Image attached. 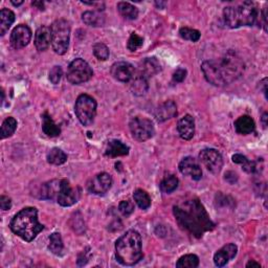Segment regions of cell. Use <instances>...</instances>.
I'll return each mask as SVG.
<instances>
[{"mask_svg":"<svg viewBox=\"0 0 268 268\" xmlns=\"http://www.w3.org/2000/svg\"><path fill=\"white\" fill-rule=\"evenodd\" d=\"M11 3L13 4V5H15V6H19V5H21L22 3H23V1H22V0H20V1H14V0H12V1H11Z\"/></svg>","mask_w":268,"mask_h":268,"instance_id":"48","label":"cell"},{"mask_svg":"<svg viewBox=\"0 0 268 268\" xmlns=\"http://www.w3.org/2000/svg\"><path fill=\"white\" fill-rule=\"evenodd\" d=\"M144 44V39L143 37L138 36L135 33H132L130 38H129L128 43H127V47L130 52H136L138 48H141Z\"/></svg>","mask_w":268,"mask_h":268,"instance_id":"37","label":"cell"},{"mask_svg":"<svg viewBox=\"0 0 268 268\" xmlns=\"http://www.w3.org/2000/svg\"><path fill=\"white\" fill-rule=\"evenodd\" d=\"M129 147L122 143L121 141L117 140H112L110 142H108L106 150H105V155L108 157H118V156H126L129 154Z\"/></svg>","mask_w":268,"mask_h":268,"instance_id":"21","label":"cell"},{"mask_svg":"<svg viewBox=\"0 0 268 268\" xmlns=\"http://www.w3.org/2000/svg\"><path fill=\"white\" fill-rule=\"evenodd\" d=\"M233 162L235 164L241 165L243 170L248 173V174H255L259 172V169L255 162H251L250 160H247V157L242 155V154H235L233 156Z\"/></svg>","mask_w":268,"mask_h":268,"instance_id":"27","label":"cell"},{"mask_svg":"<svg viewBox=\"0 0 268 268\" xmlns=\"http://www.w3.org/2000/svg\"><path fill=\"white\" fill-rule=\"evenodd\" d=\"M32 39V31L27 25L25 24H19L17 25L11 34L9 38V42L15 49H21L28 45Z\"/></svg>","mask_w":268,"mask_h":268,"instance_id":"13","label":"cell"},{"mask_svg":"<svg viewBox=\"0 0 268 268\" xmlns=\"http://www.w3.org/2000/svg\"><path fill=\"white\" fill-rule=\"evenodd\" d=\"M237 253H238L237 245L233 243L224 245L214 256L215 265L218 267L225 266L228 262H230L232 259H234V258L237 256Z\"/></svg>","mask_w":268,"mask_h":268,"instance_id":"16","label":"cell"},{"mask_svg":"<svg viewBox=\"0 0 268 268\" xmlns=\"http://www.w3.org/2000/svg\"><path fill=\"white\" fill-rule=\"evenodd\" d=\"M63 241L60 233H54L49 237L48 248L55 255H61L63 252Z\"/></svg>","mask_w":268,"mask_h":268,"instance_id":"32","label":"cell"},{"mask_svg":"<svg viewBox=\"0 0 268 268\" xmlns=\"http://www.w3.org/2000/svg\"><path fill=\"white\" fill-rule=\"evenodd\" d=\"M223 18L231 28L252 26L258 18V9L254 2L244 1L237 6H226L223 9Z\"/></svg>","mask_w":268,"mask_h":268,"instance_id":"5","label":"cell"},{"mask_svg":"<svg viewBox=\"0 0 268 268\" xmlns=\"http://www.w3.org/2000/svg\"><path fill=\"white\" fill-rule=\"evenodd\" d=\"M52 43L51 27L42 25L37 29L35 34V46L39 52H44Z\"/></svg>","mask_w":268,"mask_h":268,"instance_id":"18","label":"cell"},{"mask_svg":"<svg viewBox=\"0 0 268 268\" xmlns=\"http://www.w3.org/2000/svg\"><path fill=\"white\" fill-rule=\"evenodd\" d=\"M186 78V71L183 68H178L177 71L173 74V81L175 83H181L185 80Z\"/></svg>","mask_w":268,"mask_h":268,"instance_id":"41","label":"cell"},{"mask_svg":"<svg viewBox=\"0 0 268 268\" xmlns=\"http://www.w3.org/2000/svg\"><path fill=\"white\" fill-rule=\"evenodd\" d=\"M111 76L115 79V80L127 83L130 82L135 76V69L134 66L128 62H116L111 66L110 69Z\"/></svg>","mask_w":268,"mask_h":268,"instance_id":"14","label":"cell"},{"mask_svg":"<svg viewBox=\"0 0 268 268\" xmlns=\"http://www.w3.org/2000/svg\"><path fill=\"white\" fill-rule=\"evenodd\" d=\"M93 54L100 61H106L109 58V48L104 43H96L93 46Z\"/></svg>","mask_w":268,"mask_h":268,"instance_id":"38","label":"cell"},{"mask_svg":"<svg viewBox=\"0 0 268 268\" xmlns=\"http://www.w3.org/2000/svg\"><path fill=\"white\" fill-rule=\"evenodd\" d=\"M117 11L121 14L122 17L128 20H134L138 17V9L134 5L129 2L121 1L117 3Z\"/></svg>","mask_w":268,"mask_h":268,"instance_id":"29","label":"cell"},{"mask_svg":"<svg viewBox=\"0 0 268 268\" xmlns=\"http://www.w3.org/2000/svg\"><path fill=\"white\" fill-rule=\"evenodd\" d=\"M199 265V258L196 255H185L176 263L178 268H195Z\"/></svg>","mask_w":268,"mask_h":268,"instance_id":"35","label":"cell"},{"mask_svg":"<svg viewBox=\"0 0 268 268\" xmlns=\"http://www.w3.org/2000/svg\"><path fill=\"white\" fill-rule=\"evenodd\" d=\"M112 185V177L108 173H100L87 182V191L94 195L106 194Z\"/></svg>","mask_w":268,"mask_h":268,"instance_id":"12","label":"cell"},{"mask_svg":"<svg viewBox=\"0 0 268 268\" xmlns=\"http://www.w3.org/2000/svg\"><path fill=\"white\" fill-rule=\"evenodd\" d=\"M116 260L124 266H133L143 258L142 237L136 231H128L115 243Z\"/></svg>","mask_w":268,"mask_h":268,"instance_id":"4","label":"cell"},{"mask_svg":"<svg viewBox=\"0 0 268 268\" xmlns=\"http://www.w3.org/2000/svg\"><path fill=\"white\" fill-rule=\"evenodd\" d=\"M11 231L26 242H32L39 233L44 230V225L38 220V211L35 207H24L18 212L9 223Z\"/></svg>","mask_w":268,"mask_h":268,"instance_id":"3","label":"cell"},{"mask_svg":"<svg viewBox=\"0 0 268 268\" xmlns=\"http://www.w3.org/2000/svg\"><path fill=\"white\" fill-rule=\"evenodd\" d=\"M46 160H47L48 164L55 165V166H60V165H63L64 163H66L67 155L64 151L61 150V149L53 148L47 153Z\"/></svg>","mask_w":268,"mask_h":268,"instance_id":"30","label":"cell"},{"mask_svg":"<svg viewBox=\"0 0 268 268\" xmlns=\"http://www.w3.org/2000/svg\"><path fill=\"white\" fill-rule=\"evenodd\" d=\"M268 115H267V113H264L263 114V116H262V123H263V126H264V128H266V126H267V117Z\"/></svg>","mask_w":268,"mask_h":268,"instance_id":"47","label":"cell"},{"mask_svg":"<svg viewBox=\"0 0 268 268\" xmlns=\"http://www.w3.org/2000/svg\"><path fill=\"white\" fill-rule=\"evenodd\" d=\"M199 161L213 174H219L223 167L222 155L215 149H203L199 153Z\"/></svg>","mask_w":268,"mask_h":268,"instance_id":"10","label":"cell"},{"mask_svg":"<svg viewBox=\"0 0 268 268\" xmlns=\"http://www.w3.org/2000/svg\"><path fill=\"white\" fill-rule=\"evenodd\" d=\"M42 130L43 132L49 136V137H56L59 136L61 133V129L59 127L54 121L52 116L49 115L47 112H44L42 115Z\"/></svg>","mask_w":268,"mask_h":268,"instance_id":"25","label":"cell"},{"mask_svg":"<svg viewBox=\"0 0 268 268\" xmlns=\"http://www.w3.org/2000/svg\"><path fill=\"white\" fill-rule=\"evenodd\" d=\"M161 71H162L161 63L156 58L145 59L140 66V75L146 79H149L157 75Z\"/></svg>","mask_w":268,"mask_h":268,"instance_id":"20","label":"cell"},{"mask_svg":"<svg viewBox=\"0 0 268 268\" xmlns=\"http://www.w3.org/2000/svg\"><path fill=\"white\" fill-rule=\"evenodd\" d=\"M63 76V71L61 66H55L51 69V72H49V81H51L53 84L57 85L59 84V82L61 81Z\"/></svg>","mask_w":268,"mask_h":268,"instance_id":"39","label":"cell"},{"mask_svg":"<svg viewBox=\"0 0 268 268\" xmlns=\"http://www.w3.org/2000/svg\"><path fill=\"white\" fill-rule=\"evenodd\" d=\"M166 2H155V5L158 6V7H161V8H164L166 6Z\"/></svg>","mask_w":268,"mask_h":268,"instance_id":"49","label":"cell"},{"mask_svg":"<svg viewBox=\"0 0 268 268\" xmlns=\"http://www.w3.org/2000/svg\"><path fill=\"white\" fill-rule=\"evenodd\" d=\"M224 176H225V177H224V178H225V180H226L228 183H231V184L237 182V180H238V175H237L235 172H233V171H228V172H226Z\"/></svg>","mask_w":268,"mask_h":268,"instance_id":"43","label":"cell"},{"mask_svg":"<svg viewBox=\"0 0 268 268\" xmlns=\"http://www.w3.org/2000/svg\"><path fill=\"white\" fill-rule=\"evenodd\" d=\"M61 188V180H52L42 184L40 190V198L42 199H54L57 198Z\"/></svg>","mask_w":268,"mask_h":268,"instance_id":"23","label":"cell"},{"mask_svg":"<svg viewBox=\"0 0 268 268\" xmlns=\"http://www.w3.org/2000/svg\"><path fill=\"white\" fill-rule=\"evenodd\" d=\"M118 210H120V212L122 213V215L124 216H129L131 215L134 211V204L132 201H129V200H123L120 205H118Z\"/></svg>","mask_w":268,"mask_h":268,"instance_id":"40","label":"cell"},{"mask_svg":"<svg viewBox=\"0 0 268 268\" xmlns=\"http://www.w3.org/2000/svg\"><path fill=\"white\" fill-rule=\"evenodd\" d=\"M161 190L166 193V194H170L174 192L177 186H178V178L174 175H169L165 177L163 181L160 184Z\"/></svg>","mask_w":268,"mask_h":268,"instance_id":"34","label":"cell"},{"mask_svg":"<svg viewBox=\"0 0 268 268\" xmlns=\"http://www.w3.org/2000/svg\"><path fill=\"white\" fill-rule=\"evenodd\" d=\"M132 137L137 142H146L153 137L155 130L153 123L146 117H133L129 124Z\"/></svg>","mask_w":268,"mask_h":268,"instance_id":"9","label":"cell"},{"mask_svg":"<svg viewBox=\"0 0 268 268\" xmlns=\"http://www.w3.org/2000/svg\"><path fill=\"white\" fill-rule=\"evenodd\" d=\"M149 88L148 79L138 75L131 80V91L135 95H144Z\"/></svg>","mask_w":268,"mask_h":268,"instance_id":"28","label":"cell"},{"mask_svg":"<svg viewBox=\"0 0 268 268\" xmlns=\"http://www.w3.org/2000/svg\"><path fill=\"white\" fill-rule=\"evenodd\" d=\"M177 115V106L173 101H167L160 105L155 111V117L158 122H166Z\"/></svg>","mask_w":268,"mask_h":268,"instance_id":"19","label":"cell"},{"mask_svg":"<svg viewBox=\"0 0 268 268\" xmlns=\"http://www.w3.org/2000/svg\"><path fill=\"white\" fill-rule=\"evenodd\" d=\"M177 130L182 140H192L195 134V121L193 116H191L190 114L183 116L177 124Z\"/></svg>","mask_w":268,"mask_h":268,"instance_id":"17","label":"cell"},{"mask_svg":"<svg viewBox=\"0 0 268 268\" xmlns=\"http://www.w3.org/2000/svg\"><path fill=\"white\" fill-rule=\"evenodd\" d=\"M96 101L89 94L79 95L75 105L78 120L84 126L91 125L96 115Z\"/></svg>","mask_w":268,"mask_h":268,"instance_id":"7","label":"cell"},{"mask_svg":"<svg viewBox=\"0 0 268 268\" xmlns=\"http://www.w3.org/2000/svg\"><path fill=\"white\" fill-rule=\"evenodd\" d=\"M93 76V72L86 61L78 58L69 64L67 68V81L74 85H80L88 82Z\"/></svg>","mask_w":268,"mask_h":268,"instance_id":"8","label":"cell"},{"mask_svg":"<svg viewBox=\"0 0 268 268\" xmlns=\"http://www.w3.org/2000/svg\"><path fill=\"white\" fill-rule=\"evenodd\" d=\"M260 18H261V26L264 28V31L267 32V7L263 8L262 13L260 14Z\"/></svg>","mask_w":268,"mask_h":268,"instance_id":"44","label":"cell"},{"mask_svg":"<svg viewBox=\"0 0 268 268\" xmlns=\"http://www.w3.org/2000/svg\"><path fill=\"white\" fill-rule=\"evenodd\" d=\"M175 219L182 230L196 238L213 231L215 224L198 198L181 201L173 206Z\"/></svg>","mask_w":268,"mask_h":268,"instance_id":"1","label":"cell"},{"mask_svg":"<svg viewBox=\"0 0 268 268\" xmlns=\"http://www.w3.org/2000/svg\"><path fill=\"white\" fill-rule=\"evenodd\" d=\"M179 35L184 40H188L192 42H197L200 39V32L197 29H193L190 27H181L179 31Z\"/></svg>","mask_w":268,"mask_h":268,"instance_id":"36","label":"cell"},{"mask_svg":"<svg viewBox=\"0 0 268 268\" xmlns=\"http://www.w3.org/2000/svg\"><path fill=\"white\" fill-rule=\"evenodd\" d=\"M33 5H35V6H37L39 9H44V3L42 2V1H34L33 2Z\"/></svg>","mask_w":268,"mask_h":268,"instance_id":"45","label":"cell"},{"mask_svg":"<svg viewBox=\"0 0 268 268\" xmlns=\"http://www.w3.org/2000/svg\"><path fill=\"white\" fill-rule=\"evenodd\" d=\"M82 20L89 26L98 27L104 25L105 16L101 11H87L82 14Z\"/></svg>","mask_w":268,"mask_h":268,"instance_id":"24","label":"cell"},{"mask_svg":"<svg viewBox=\"0 0 268 268\" xmlns=\"http://www.w3.org/2000/svg\"><path fill=\"white\" fill-rule=\"evenodd\" d=\"M133 198L136 204L140 206L142 210H148L149 207L151 206V198L149 196V194L142 190V188H137L133 193Z\"/></svg>","mask_w":268,"mask_h":268,"instance_id":"31","label":"cell"},{"mask_svg":"<svg viewBox=\"0 0 268 268\" xmlns=\"http://www.w3.org/2000/svg\"><path fill=\"white\" fill-rule=\"evenodd\" d=\"M52 46L58 55H64L69 46L71 40V25L65 19H58L52 26Z\"/></svg>","mask_w":268,"mask_h":268,"instance_id":"6","label":"cell"},{"mask_svg":"<svg viewBox=\"0 0 268 268\" xmlns=\"http://www.w3.org/2000/svg\"><path fill=\"white\" fill-rule=\"evenodd\" d=\"M15 21V14L8 8H2L0 12V35L4 36L8 28Z\"/></svg>","mask_w":268,"mask_h":268,"instance_id":"26","label":"cell"},{"mask_svg":"<svg viewBox=\"0 0 268 268\" xmlns=\"http://www.w3.org/2000/svg\"><path fill=\"white\" fill-rule=\"evenodd\" d=\"M0 206H1L2 211H8L9 208L12 207L11 198H8V197L2 195L1 197H0Z\"/></svg>","mask_w":268,"mask_h":268,"instance_id":"42","label":"cell"},{"mask_svg":"<svg viewBox=\"0 0 268 268\" xmlns=\"http://www.w3.org/2000/svg\"><path fill=\"white\" fill-rule=\"evenodd\" d=\"M235 129L237 133H239L241 135H247L255 131L256 124L251 116L242 115L240 117H238L237 121L235 122Z\"/></svg>","mask_w":268,"mask_h":268,"instance_id":"22","label":"cell"},{"mask_svg":"<svg viewBox=\"0 0 268 268\" xmlns=\"http://www.w3.org/2000/svg\"><path fill=\"white\" fill-rule=\"evenodd\" d=\"M245 64L234 51H228L218 60H207L201 64V71L208 83L221 87L238 80L243 74Z\"/></svg>","mask_w":268,"mask_h":268,"instance_id":"2","label":"cell"},{"mask_svg":"<svg viewBox=\"0 0 268 268\" xmlns=\"http://www.w3.org/2000/svg\"><path fill=\"white\" fill-rule=\"evenodd\" d=\"M16 128H17V121L14 117L9 116L5 118L1 126V132H0V134H1V138H6V137L12 136L16 131Z\"/></svg>","mask_w":268,"mask_h":268,"instance_id":"33","label":"cell"},{"mask_svg":"<svg viewBox=\"0 0 268 268\" xmlns=\"http://www.w3.org/2000/svg\"><path fill=\"white\" fill-rule=\"evenodd\" d=\"M179 171L185 176H190L194 180H200L202 178L201 167L195 158L187 156L184 157L179 164Z\"/></svg>","mask_w":268,"mask_h":268,"instance_id":"15","label":"cell"},{"mask_svg":"<svg viewBox=\"0 0 268 268\" xmlns=\"http://www.w3.org/2000/svg\"><path fill=\"white\" fill-rule=\"evenodd\" d=\"M246 267H261V265L255 261H250L246 264Z\"/></svg>","mask_w":268,"mask_h":268,"instance_id":"46","label":"cell"},{"mask_svg":"<svg viewBox=\"0 0 268 268\" xmlns=\"http://www.w3.org/2000/svg\"><path fill=\"white\" fill-rule=\"evenodd\" d=\"M80 195H81L80 188L73 187L68 180L62 179L60 193H59L57 197V201L61 206H64V207L72 206L78 202L79 198H80Z\"/></svg>","mask_w":268,"mask_h":268,"instance_id":"11","label":"cell"}]
</instances>
